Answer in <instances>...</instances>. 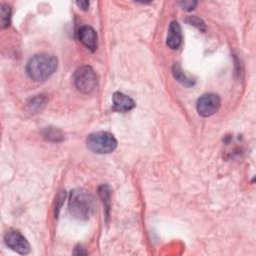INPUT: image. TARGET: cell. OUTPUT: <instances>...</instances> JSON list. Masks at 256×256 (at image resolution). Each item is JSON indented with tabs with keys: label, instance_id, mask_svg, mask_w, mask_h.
I'll return each instance as SVG.
<instances>
[{
	"label": "cell",
	"instance_id": "cell-2",
	"mask_svg": "<svg viewBox=\"0 0 256 256\" xmlns=\"http://www.w3.org/2000/svg\"><path fill=\"white\" fill-rule=\"evenodd\" d=\"M96 210V200L87 190L75 189L69 198V211L79 220H88Z\"/></svg>",
	"mask_w": 256,
	"mask_h": 256
},
{
	"label": "cell",
	"instance_id": "cell-8",
	"mask_svg": "<svg viewBox=\"0 0 256 256\" xmlns=\"http://www.w3.org/2000/svg\"><path fill=\"white\" fill-rule=\"evenodd\" d=\"M112 101L114 109L118 112H128L136 106V103L132 98L121 92H115L113 94Z\"/></svg>",
	"mask_w": 256,
	"mask_h": 256
},
{
	"label": "cell",
	"instance_id": "cell-14",
	"mask_svg": "<svg viewBox=\"0 0 256 256\" xmlns=\"http://www.w3.org/2000/svg\"><path fill=\"white\" fill-rule=\"evenodd\" d=\"M99 194L101 198L103 199V202L106 203L107 209H109V203H110V195H111V189L108 185H102L99 188Z\"/></svg>",
	"mask_w": 256,
	"mask_h": 256
},
{
	"label": "cell",
	"instance_id": "cell-15",
	"mask_svg": "<svg viewBox=\"0 0 256 256\" xmlns=\"http://www.w3.org/2000/svg\"><path fill=\"white\" fill-rule=\"evenodd\" d=\"M186 22H187L188 24H190V25L196 27V28L199 29L200 31H203V32L206 31V25H205V23H204L201 19H199V18H197V17H189V18L186 19Z\"/></svg>",
	"mask_w": 256,
	"mask_h": 256
},
{
	"label": "cell",
	"instance_id": "cell-11",
	"mask_svg": "<svg viewBox=\"0 0 256 256\" xmlns=\"http://www.w3.org/2000/svg\"><path fill=\"white\" fill-rule=\"evenodd\" d=\"M11 22V7L7 4H1L0 6V27L5 29L9 27Z\"/></svg>",
	"mask_w": 256,
	"mask_h": 256
},
{
	"label": "cell",
	"instance_id": "cell-9",
	"mask_svg": "<svg viewBox=\"0 0 256 256\" xmlns=\"http://www.w3.org/2000/svg\"><path fill=\"white\" fill-rule=\"evenodd\" d=\"M182 29L178 22L173 21L169 25L168 36H167V45L172 50H177L182 44Z\"/></svg>",
	"mask_w": 256,
	"mask_h": 256
},
{
	"label": "cell",
	"instance_id": "cell-13",
	"mask_svg": "<svg viewBox=\"0 0 256 256\" xmlns=\"http://www.w3.org/2000/svg\"><path fill=\"white\" fill-rule=\"evenodd\" d=\"M46 102H47V99L43 95H38V96L30 99V101L28 102L29 111L36 112V111L41 110L45 106Z\"/></svg>",
	"mask_w": 256,
	"mask_h": 256
},
{
	"label": "cell",
	"instance_id": "cell-5",
	"mask_svg": "<svg viewBox=\"0 0 256 256\" xmlns=\"http://www.w3.org/2000/svg\"><path fill=\"white\" fill-rule=\"evenodd\" d=\"M220 97L213 93H208L201 96L197 101V112L202 117H210L214 115L220 108Z\"/></svg>",
	"mask_w": 256,
	"mask_h": 256
},
{
	"label": "cell",
	"instance_id": "cell-16",
	"mask_svg": "<svg viewBox=\"0 0 256 256\" xmlns=\"http://www.w3.org/2000/svg\"><path fill=\"white\" fill-rule=\"evenodd\" d=\"M198 2L194 1V0H184L179 2V5L181 6V8L185 11H192L195 9V7L197 6Z\"/></svg>",
	"mask_w": 256,
	"mask_h": 256
},
{
	"label": "cell",
	"instance_id": "cell-12",
	"mask_svg": "<svg viewBox=\"0 0 256 256\" xmlns=\"http://www.w3.org/2000/svg\"><path fill=\"white\" fill-rule=\"evenodd\" d=\"M43 137L47 139L48 141L52 142H60L63 140V134L60 130L54 128V127H47L42 132Z\"/></svg>",
	"mask_w": 256,
	"mask_h": 256
},
{
	"label": "cell",
	"instance_id": "cell-7",
	"mask_svg": "<svg viewBox=\"0 0 256 256\" xmlns=\"http://www.w3.org/2000/svg\"><path fill=\"white\" fill-rule=\"evenodd\" d=\"M78 38L80 42L88 48L90 51L94 52L97 49L98 37L96 31L90 26H83L78 31Z\"/></svg>",
	"mask_w": 256,
	"mask_h": 256
},
{
	"label": "cell",
	"instance_id": "cell-1",
	"mask_svg": "<svg viewBox=\"0 0 256 256\" xmlns=\"http://www.w3.org/2000/svg\"><path fill=\"white\" fill-rule=\"evenodd\" d=\"M58 68V60L55 56L41 53L33 56L27 63L26 73L30 79L36 82L45 81L53 75Z\"/></svg>",
	"mask_w": 256,
	"mask_h": 256
},
{
	"label": "cell",
	"instance_id": "cell-4",
	"mask_svg": "<svg viewBox=\"0 0 256 256\" xmlns=\"http://www.w3.org/2000/svg\"><path fill=\"white\" fill-rule=\"evenodd\" d=\"M73 83L81 93L91 94L97 89L98 78L92 67L82 66L74 73Z\"/></svg>",
	"mask_w": 256,
	"mask_h": 256
},
{
	"label": "cell",
	"instance_id": "cell-17",
	"mask_svg": "<svg viewBox=\"0 0 256 256\" xmlns=\"http://www.w3.org/2000/svg\"><path fill=\"white\" fill-rule=\"evenodd\" d=\"M76 4L84 11H87L89 8V2L88 1H78L76 2Z\"/></svg>",
	"mask_w": 256,
	"mask_h": 256
},
{
	"label": "cell",
	"instance_id": "cell-3",
	"mask_svg": "<svg viewBox=\"0 0 256 256\" xmlns=\"http://www.w3.org/2000/svg\"><path fill=\"white\" fill-rule=\"evenodd\" d=\"M86 144L88 149L96 154H109L117 148L118 142L111 133L100 131L90 134Z\"/></svg>",
	"mask_w": 256,
	"mask_h": 256
},
{
	"label": "cell",
	"instance_id": "cell-10",
	"mask_svg": "<svg viewBox=\"0 0 256 256\" xmlns=\"http://www.w3.org/2000/svg\"><path fill=\"white\" fill-rule=\"evenodd\" d=\"M172 72H173V76L174 78L180 83L182 84L183 86H186V87H192L195 85V80L188 77L184 71L182 70L181 66L179 64H174L173 66V69H172Z\"/></svg>",
	"mask_w": 256,
	"mask_h": 256
},
{
	"label": "cell",
	"instance_id": "cell-18",
	"mask_svg": "<svg viewBox=\"0 0 256 256\" xmlns=\"http://www.w3.org/2000/svg\"><path fill=\"white\" fill-rule=\"evenodd\" d=\"M74 254L75 255H85V254H87V252L82 248V247H76L75 248V250H74Z\"/></svg>",
	"mask_w": 256,
	"mask_h": 256
},
{
	"label": "cell",
	"instance_id": "cell-6",
	"mask_svg": "<svg viewBox=\"0 0 256 256\" xmlns=\"http://www.w3.org/2000/svg\"><path fill=\"white\" fill-rule=\"evenodd\" d=\"M5 243L6 245L11 248L13 251L21 254L26 255L29 254L31 251V247L27 239L17 230H9L5 234Z\"/></svg>",
	"mask_w": 256,
	"mask_h": 256
}]
</instances>
